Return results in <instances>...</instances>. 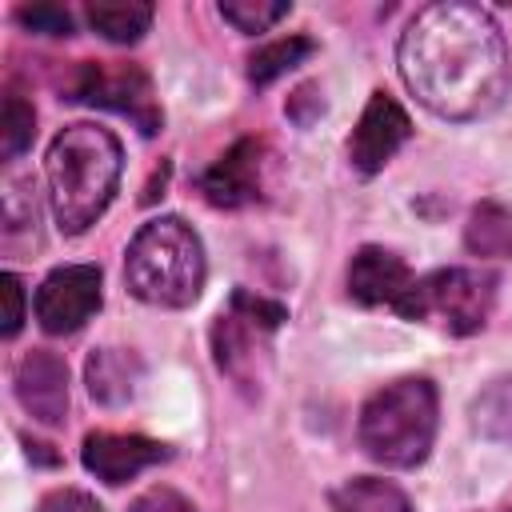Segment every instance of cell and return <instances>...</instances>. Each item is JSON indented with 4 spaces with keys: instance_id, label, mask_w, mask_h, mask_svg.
Returning <instances> with one entry per match:
<instances>
[{
    "instance_id": "cell-26",
    "label": "cell",
    "mask_w": 512,
    "mask_h": 512,
    "mask_svg": "<svg viewBox=\"0 0 512 512\" xmlns=\"http://www.w3.org/2000/svg\"><path fill=\"white\" fill-rule=\"evenodd\" d=\"M508 512H512V508H508Z\"/></svg>"
},
{
    "instance_id": "cell-21",
    "label": "cell",
    "mask_w": 512,
    "mask_h": 512,
    "mask_svg": "<svg viewBox=\"0 0 512 512\" xmlns=\"http://www.w3.org/2000/svg\"><path fill=\"white\" fill-rule=\"evenodd\" d=\"M292 12L288 0H220V16L236 28V32H268L276 20H284Z\"/></svg>"
},
{
    "instance_id": "cell-22",
    "label": "cell",
    "mask_w": 512,
    "mask_h": 512,
    "mask_svg": "<svg viewBox=\"0 0 512 512\" xmlns=\"http://www.w3.org/2000/svg\"><path fill=\"white\" fill-rule=\"evenodd\" d=\"M16 20L28 32H44V36H72V16L60 4H20Z\"/></svg>"
},
{
    "instance_id": "cell-18",
    "label": "cell",
    "mask_w": 512,
    "mask_h": 512,
    "mask_svg": "<svg viewBox=\"0 0 512 512\" xmlns=\"http://www.w3.org/2000/svg\"><path fill=\"white\" fill-rule=\"evenodd\" d=\"M468 420L484 440H512V372L488 380L468 404Z\"/></svg>"
},
{
    "instance_id": "cell-9",
    "label": "cell",
    "mask_w": 512,
    "mask_h": 512,
    "mask_svg": "<svg viewBox=\"0 0 512 512\" xmlns=\"http://www.w3.org/2000/svg\"><path fill=\"white\" fill-rule=\"evenodd\" d=\"M412 136V120L408 112L388 96V92H372L356 128H352V140H348V160L360 176H376L400 148L404 140Z\"/></svg>"
},
{
    "instance_id": "cell-16",
    "label": "cell",
    "mask_w": 512,
    "mask_h": 512,
    "mask_svg": "<svg viewBox=\"0 0 512 512\" xmlns=\"http://www.w3.org/2000/svg\"><path fill=\"white\" fill-rule=\"evenodd\" d=\"M84 16H88L92 32H100L104 40H112V44H136L152 28L156 8L148 0H88Z\"/></svg>"
},
{
    "instance_id": "cell-12",
    "label": "cell",
    "mask_w": 512,
    "mask_h": 512,
    "mask_svg": "<svg viewBox=\"0 0 512 512\" xmlns=\"http://www.w3.org/2000/svg\"><path fill=\"white\" fill-rule=\"evenodd\" d=\"M16 400L36 424L60 428L68 420V364L48 348H32L16 364Z\"/></svg>"
},
{
    "instance_id": "cell-25",
    "label": "cell",
    "mask_w": 512,
    "mask_h": 512,
    "mask_svg": "<svg viewBox=\"0 0 512 512\" xmlns=\"http://www.w3.org/2000/svg\"><path fill=\"white\" fill-rule=\"evenodd\" d=\"M36 512H104V508L96 504V496H88L80 488H56L36 504Z\"/></svg>"
},
{
    "instance_id": "cell-14",
    "label": "cell",
    "mask_w": 512,
    "mask_h": 512,
    "mask_svg": "<svg viewBox=\"0 0 512 512\" xmlns=\"http://www.w3.org/2000/svg\"><path fill=\"white\" fill-rule=\"evenodd\" d=\"M144 380V364L132 348H96L84 364V384H88V396L104 408H120L136 396Z\"/></svg>"
},
{
    "instance_id": "cell-24",
    "label": "cell",
    "mask_w": 512,
    "mask_h": 512,
    "mask_svg": "<svg viewBox=\"0 0 512 512\" xmlns=\"http://www.w3.org/2000/svg\"><path fill=\"white\" fill-rule=\"evenodd\" d=\"M0 296H4V336L12 340L24 324V284L16 272H4L0 276Z\"/></svg>"
},
{
    "instance_id": "cell-7",
    "label": "cell",
    "mask_w": 512,
    "mask_h": 512,
    "mask_svg": "<svg viewBox=\"0 0 512 512\" xmlns=\"http://www.w3.org/2000/svg\"><path fill=\"white\" fill-rule=\"evenodd\" d=\"M72 100L96 104V108H112L120 116H128L144 136L160 132V104L152 96V80L140 64H100V60H84L76 68L72 80Z\"/></svg>"
},
{
    "instance_id": "cell-3",
    "label": "cell",
    "mask_w": 512,
    "mask_h": 512,
    "mask_svg": "<svg viewBox=\"0 0 512 512\" xmlns=\"http://www.w3.org/2000/svg\"><path fill=\"white\" fill-rule=\"evenodd\" d=\"M204 276V244L180 216H156L140 224L124 252V284L140 304L152 308H188L200 296Z\"/></svg>"
},
{
    "instance_id": "cell-11",
    "label": "cell",
    "mask_w": 512,
    "mask_h": 512,
    "mask_svg": "<svg viewBox=\"0 0 512 512\" xmlns=\"http://www.w3.org/2000/svg\"><path fill=\"white\" fill-rule=\"evenodd\" d=\"M268 148L252 136L236 140L204 176H200V192L212 208H244L256 204L264 196V160Z\"/></svg>"
},
{
    "instance_id": "cell-6",
    "label": "cell",
    "mask_w": 512,
    "mask_h": 512,
    "mask_svg": "<svg viewBox=\"0 0 512 512\" xmlns=\"http://www.w3.org/2000/svg\"><path fill=\"white\" fill-rule=\"evenodd\" d=\"M288 320V308L280 300L256 296L248 288H236L228 308L212 324V352L216 368L228 372L236 384L256 380V356L268 352V336Z\"/></svg>"
},
{
    "instance_id": "cell-17",
    "label": "cell",
    "mask_w": 512,
    "mask_h": 512,
    "mask_svg": "<svg viewBox=\"0 0 512 512\" xmlns=\"http://www.w3.org/2000/svg\"><path fill=\"white\" fill-rule=\"evenodd\" d=\"M332 512H412V500L380 476H352L332 488Z\"/></svg>"
},
{
    "instance_id": "cell-20",
    "label": "cell",
    "mask_w": 512,
    "mask_h": 512,
    "mask_svg": "<svg viewBox=\"0 0 512 512\" xmlns=\"http://www.w3.org/2000/svg\"><path fill=\"white\" fill-rule=\"evenodd\" d=\"M32 136H36V112H32V104L20 92H8L4 96V116H0V156L4 160H16L20 152L32 148Z\"/></svg>"
},
{
    "instance_id": "cell-10",
    "label": "cell",
    "mask_w": 512,
    "mask_h": 512,
    "mask_svg": "<svg viewBox=\"0 0 512 512\" xmlns=\"http://www.w3.org/2000/svg\"><path fill=\"white\" fill-rule=\"evenodd\" d=\"M416 292V276L408 272V264L380 248V244H364L352 264H348V296L364 308H392L396 316H408Z\"/></svg>"
},
{
    "instance_id": "cell-13",
    "label": "cell",
    "mask_w": 512,
    "mask_h": 512,
    "mask_svg": "<svg viewBox=\"0 0 512 512\" xmlns=\"http://www.w3.org/2000/svg\"><path fill=\"white\" fill-rule=\"evenodd\" d=\"M80 460L84 468L104 480V484H124L132 476H140L144 468L168 460V448L148 440V436H124V432H92L84 436V448H80Z\"/></svg>"
},
{
    "instance_id": "cell-2",
    "label": "cell",
    "mask_w": 512,
    "mask_h": 512,
    "mask_svg": "<svg viewBox=\"0 0 512 512\" xmlns=\"http://www.w3.org/2000/svg\"><path fill=\"white\" fill-rule=\"evenodd\" d=\"M124 168V148L120 140L100 128V124H68L44 156V176H48V200L56 228L64 236L88 232L104 208L116 196Z\"/></svg>"
},
{
    "instance_id": "cell-23",
    "label": "cell",
    "mask_w": 512,
    "mask_h": 512,
    "mask_svg": "<svg viewBox=\"0 0 512 512\" xmlns=\"http://www.w3.org/2000/svg\"><path fill=\"white\" fill-rule=\"evenodd\" d=\"M128 512H196V504H192L188 496H180L176 488L156 484V488L140 492V496L128 504Z\"/></svg>"
},
{
    "instance_id": "cell-4",
    "label": "cell",
    "mask_w": 512,
    "mask_h": 512,
    "mask_svg": "<svg viewBox=\"0 0 512 512\" xmlns=\"http://www.w3.org/2000/svg\"><path fill=\"white\" fill-rule=\"evenodd\" d=\"M436 424H440L436 384L428 376H400L364 400L356 420V440L384 468H416L432 452Z\"/></svg>"
},
{
    "instance_id": "cell-8",
    "label": "cell",
    "mask_w": 512,
    "mask_h": 512,
    "mask_svg": "<svg viewBox=\"0 0 512 512\" xmlns=\"http://www.w3.org/2000/svg\"><path fill=\"white\" fill-rule=\"evenodd\" d=\"M100 268L96 264H64L44 276L36 288V324L48 336H68L84 328L100 312Z\"/></svg>"
},
{
    "instance_id": "cell-15",
    "label": "cell",
    "mask_w": 512,
    "mask_h": 512,
    "mask_svg": "<svg viewBox=\"0 0 512 512\" xmlns=\"http://www.w3.org/2000/svg\"><path fill=\"white\" fill-rule=\"evenodd\" d=\"M464 248L480 260L512 256V208L500 200H480L464 224Z\"/></svg>"
},
{
    "instance_id": "cell-19",
    "label": "cell",
    "mask_w": 512,
    "mask_h": 512,
    "mask_svg": "<svg viewBox=\"0 0 512 512\" xmlns=\"http://www.w3.org/2000/svg\"><path fill=\"white\" fill-rule=\"evenodd\" d=\"M312 52H316V40H312V36H284V40H272V44H264V48H256V52L248 56V80H252L256 88H268L276 76L292 72V68L304 64Z\"/></svg>"
},
{
    "instance_id": "cell-5",
    "label": "cell",
    "mask_w": 512,
    "mask_h": 512,
    "mask_svg": "<svg viewBox=\"0 0 512 512\" xmlns=\"http://www.w3.org/2000/svg\"><path fill=\"white\" fill-rule=\"evenodd\" d=\"M496 304V276L484 268H436L416 276L404 320H436L452 336H472L488 324Z\"/></svg>"
},
{
    "instance_id": "cell-1",
    "label": "cell",
    "mask_w": 512,
    "mask_h": 512,
    "mask_svg": "<svg viewBox=\"0 0 512 512\" xmlns=\"http://www.w3.org/2000/svg\"><path fill=\"white\" fill-rule=\"evenodd\" d=\"M404 88L440 120H484L512 88V60L496 16L468 0L420 8L396 44Z\"/></svg>"
}]
</instances>
